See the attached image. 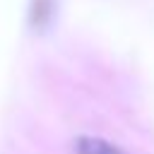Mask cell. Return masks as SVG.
Masks as SVG:
<instances>
[{"label": "cell", "instance_id": "1", "mask_svg": "<svg viewBox=\"0 0 154 154\" xmlns=\"http://www.w3.org/2000/svg\"><path fill=\"white\" fill-rule=\"evenodd\" d=\"M72 149H75V154H125L113 142H108L103 137H94V135H79L72 142Z\"/></svg>", "mask_w": 154, "mask_h": 154}, {"label": "cell", "instance_id": "2", "mask_svg": "<svg viewBox=\"0 0 154 154\" xmlns=\"http://www.w3.org/2000/svg\"><path fill=\"white\" fill-rule=\"evenodd\" d=\"M51 0H34V5H31V19H34V24L36 26H43L46 24V17L51 14Z\"/></svg>", "mask_w": 154, "mask_h": 154}]
</instances>
